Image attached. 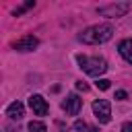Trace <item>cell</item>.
Wrapping results in <instances>:
<instances>
[{"instance_id":"3957f363","label":"cell","mask_w":132,"mask_h":132,"mask_svg":"<svg viewBox=\"0 0 132 132\" xmlns=\"http://www.w3.org/2000/svg\"><path fill=\"white\" fill-rule=\"evenodd\" d=\"M130 8H132L130 2H116V4L101 6V8H99V14H101V16H107V19H113V16H124Z\"/></svg>"},{"instance_id":"5bb4252c","label":"cell","mask_w":132,"mask_h":132,"mask_svg":"<svg viewBox=\"0 0 132 132\" xmlns=\"http://www.w3.org/2000/svg\"><path fill=\"white\" fill-rule=\"evenodd\" d=\"M126 97H128V93H126V91H118V93H116V99H120V101H124Z\"/></svg>"},{"instance_id":"8992f818","label":"cell","mask_w":132,"mask_h":132,"mask_svg":"<svg viewBox=\"0 0 132 132\" xmlns=\"http://www.w3.org/2000/svg\"><path fill=\"white\" fill-rule=\"evenodd\" d=\"M37 37H33V35H25V37H21L19 41H14L12 43V47L16 50V52H31V50H35L37 47Z\"/></svg>"},{"instance_id":"ba28073f","label":"cell","mask_w":132,"mask_h":132,"mask_svg":"<svg viewBox=\"0 0 132 132\" xmlns=\"http://www.w3.org/2000/svg\"><path fill=\"white\" fill-rule=\"evenodd\" d=\"M6 116H8V118H12V120H21V118L25 116V107H23V103H21V101L10 103V105H8V109H6Z\"/></svg>"},{"instance_id":"7c38bea8","label":"cell","mask_w":132,"mask_h":132,"mask_svg":"<svg viewBox=\"0 0 132 132\" xmlns=\"http://www.w3.org/2000/svg\"><path fill=\"white\" fill-rule=\"evenodd\" d=\"M74 128H76V130H89V126H87L82 120H76V122H74Z\"/></svg>"},{"instance_id":"9c48e42d","label":"cell","mask_w":132,"mask_h":132,"mask_svg":"<svg viewBox=\"0 0 132 132\" xmlns=\"http://www.w3.org/2000/svg\"><path fill=\"white\" fill-rule=\"evenodd\" d=\"M118 50H120L122 58H124L128 64H132V39H124V41H120Z\"/></svg>"},{"instance_id":"2e32d148","label":"cell","mask_w":132,"mask_h":132,"mask_svg":"<svg viewBox=\"0 0 132 132\" xmlns=\"http://www.w3.org/2000/svg\"><path fill=\"white\" fill-rule=\"evenodd\" d=\"M87 132H99V130H97V128H93V126H89V130H87Z\"/></svg>"},{"instance_id":"52a82bcc","label":"cell","mask_w":132,"mask_h":132,"mask_svg":"<svg viewBox=\"0 0 132 132\" xmlns=\"http://www.w3.org/2000/svg\"><path fill=\"white\" fill-rule=\"evenodd\" d=\"M29 105L37 116H45L47 113V103H45V99L41 95H31L29 97Z\"/></svg>"},{"instance_id":"8fae6325","label":"cell","mask_w":132,"mask_h":132,"mask_svg":"<svg viewBox=\"0 0 132 132\" xmlns=\"http://www.w3.org/2000/svg\"><path fill=\"white\" fill-rule=\"evenodd\" d=\"M109 82H111V80H107V78H101V80H97V89H101V91H107V89H109Z\"/></svg>"},{"instance_id":"4fadbf2b","label":"cell","mask_w":132,"mask_h":132,"mask_svg":"<svg viewBox=\"0 0 132 132\" xmlns=\"http://www.w3.org/2000/svg\"><path fill=\"white\" fill-rule=\"evenodd\" d=\"M76 89H78V91H89V85L82 82V80H78V82H76Z\"/></svg>"},{"instance_id":"277c9868","label":"cell","mask_w":132,"mask_h":132,"mask_svg":"<svg viewBox=\"0 0 132 132\" xmlns=\"http://www.w3.org/2000/svg\"><path fill=\"white\" fill-rule=\"evenodd\" d=\"M93 113H95L99 124H107L111 120V105H109V101L107 99H97L93 103Z\"/></svg>"},{"instance_id":"7a4b0ae2","label":"cell","mask_w":132,"mask_h":132,"mask_svg":"<svg viewBox=\"0 0 132 132\" xmlns=\"http://www.w3.org/2000/svg\"><path fill=\"white\" fill-rule=\"evenodd\" d=\"M78 64H80V68H82L87 74H91V76H99V74H103V72L107 70V62H105L103 58H97V56H93V58L78 56Z\"/></svg>"},{"instance_id":"30bf717a","label":"cell","mask_w":132,"mask_h":132,"mask_svg":"<svg viewBox=\"0 0 132 132\" xmlns=\"http://www.w3.org/2000/svg\"><path fill=\"white\" fill-rule=\"evenodd\" d=\"M45 124L43 122H31L29 124V132H45Z\"/></svg>"},{"instance_id":"6da1fadb","label":"cell","mask_w":132,"mask_h":132,"mask_svg":"<svg viewBox=\"0 0 132 132\" xmlns=\"http://www.w3.org/2000/svg\"><path fill=\"white\" fill-rule=\"evenodd\" d=\"M113 37V27L111 25H93L89 29H85L80 33V41L89 43V45H97V43H105Z\"/></svg>"},{"instance_id":"5b68a950","label":"cell","mask_w":132,"mask_h":132,"mask_svg":"<svg viewBox=\"0 0 132 132\" xmlns=\"http://www.w3.org/2000/svg\"><path fill=\"white\" fill-rule=\"evenodd\" d=\"M62 107L66 109V113H68V116H76V113L80 111V107H82V99H80L78 95H74V93H72V95H68V97H66V101L62 103Z\"/></svg>"},{"instance_id":"9a60e30c","label":"cell","mask_w":132,"mask_h":132,"mask_svg":"<svg viewBox=\"0 0 132 132\" xmlns=\"http://www.w3.org/2000/svg\"><path fill=\"white\" fill-rule=\"evenodd\" d=\"M122 132H132V122H126L122 126Z\"/></svg>"}]
</instances>
